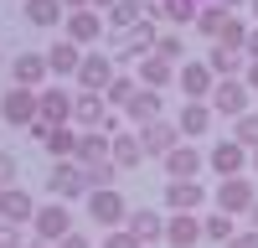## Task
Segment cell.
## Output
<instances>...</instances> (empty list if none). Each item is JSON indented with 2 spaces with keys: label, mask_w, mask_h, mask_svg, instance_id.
<instances>
[{
  "label": "cell",
  "mask_w": 258,
  "mask_h": 248,
  "mask_svg": "<svg viewBox=\"0 0 258 248\" xmlns=\"http://www.w3.org/2000/svg\"><path fill=\"white\" fill-rule=\"evenodd\" d=\"M197 0H165V21L170 26H197Z\"/></svg>",
  "instance_id": "836d02e7"
},
{
  "label": "cell",
  "mask_w": 258,
  "mask_h": 248,
  "mask_svg": "<svg viewBox=\"0 0 258 248\" xmlns=\"http://www.w3.org/2000/svg\"><path fill=\"white\" fill-rule=\"evenodd\" d=\"M243 52H248V57H253V62H258V26H253V31H248V47H243Z\"/></svg>",
  "instance_id": "ee69618b"
},
{
  "label": "cell",
  "mask_w": 258,
  "mask_h": 248,
  "mask_svg": "<svg viewBox=\"0 0 258 248\" xmlns=\"http://www.w3.org/2000/svg\"><path fill=\"white\" fill-rule=\"evenodd\" d=\"M207 165H212L217 176H248V165H253V150H243L238 140H217V145L207 150Z\"/></svg>",
  "instance_id": "30bf717a"
},
{
  "label": "cell",
  "mask_w": 258,
  "mask_h": 248,
  "mask_svg": "<svg viewBox=\"0 0 258 248\" xmlns=\"http://www.w3.org/2000/svg\"><path fill=\"white\" fill-rule=\"evenodd\" d=\"M103 16H109V26H114V31H135L140 21H150V16H145V0H114Z\"/></svg>",
  "instance_id": "f1b7e54d"
},
{
  "label": "cell",
  "mask_w": 258,
  "mask_h": 248,
  "mask_svg": "<svg viewBox=\"0 0 258 248\" xmlns=\"http://www.w3.org/2000/svg\"><path fill=\"white\" fill-rule=\"evenodd\" d=\"M114 176H119V165H114V160L88 165V186H93V192H98V186H114Z\"/></svg>",
  "instance_id": "8d00e7d4"
},
{
  "label": "cell",
  "mask_w": 258,
  "mask_h": 248,
  "mask_svg": "<svg viewBox=\"0 0 258 248\" xmlns=\"http://www.w3.org/2000/svg\"><path fill=\"white\" fill-rule=\"evenodd\" d=\"M78 88H88V93H103L114 83V57L109 52H83V68H78Z\"/></svg>",
  "instance_id": "7c38bea8"
},
{
  "label": "cell",
  "mask_w": 258,
  "mask_h": 248,
  "mask_svg": "<svg viewBox=\"0 0 258 248\" xmlns=\"http://www.w3.org/2000/svg\"><path fill=\"white\" fill-rule=\"evenodd\" d=\"M170 212H202L207 207V186L202 181H165V197H160Z\"/></svg>",
  "instance_id": "e0dca14e"
},
{
  "label": "cell",
  "mask_w": 258,
  "mask_h": 248,
  "mask_svg": "<svg viewBox=\"0 0 258 248\" xmlns=\"http://www.w3.org/2000/svg\"><path fill=\"white\" fill-rule=\"evenodd\" d=\"M73 233V207H62V202H47V207H36V217H31V238L36 243H62Z\"/></svg>",
  "instance_id": "277c9868"
},
{
  "label": "cell",
  "mask_w": 258,
  "mask_h": 248,
  "mask_svg": "<svg viewBox=\"0 0 258 248\" xmlns=\"http://www.w3.org/2000/svg\"><path fill=\"white\" fill-rule=\"evenodd\" d=\"M124 227L135 233V243H140V248H155V243H165V217L155 212V207H135Z\"/></svg>",
  "instance_id": "9a60e30c"
},
{
  "label": "cell",
  "mask_w": 258,
  "mask_h": 248,
  "mask_svg": "<svg viewBox=\"0 0 258 248\" xmlns=\"http://www.w3.org/2000/svg\"><path fill=\"white\" fill-rule=\"evenodd\" d=\"M207 62H212V73H217V78H243V68H248V52H243V47H222V41H212Z\"/></svg>",
  "instance_id": "d4e9b609"
},
{
  "label": "cell",
  "mask_w": 258,
  "mask_h": 248,
  "mask_svg": "<svg viewBox=\"0 0 258 248\" xmlns=\"http://www.w3.org/2000/svg\"><path fill=\"white\" fill-rule=\"evenodd\" d=\"M6 186H21V160L0 150V192H6Z\"/></svg>",
  "instance_id": "74e56055"
},
{
  "label": "cell",
  "mask_w": 258,
  "mask_h": 248,
  "mask_svg": "<svg viewBox=\"0 0 258 248\" xmlns=\"http://www.w3.org/2000/svg\"><path fill=\"white\" fill-rule=\"evenodd\" d=\"M140 145H145V155H155V160H165L170 150H176V145L186 140L181 135V124H170V119H155V124H140Z\"/></svg>",
  "instance_id": "9c48e42d"
},
{
  "label": "cell",
  "mask_w": 258,
  "mask_h": 248,
  "mask_svg": "<svg viewBox=\"0 0 258 248\" xmlns=\"http://www.w3.org/2000/svg\"><path fill=\"white\" fill-rule=\"evenodd\" d=\"M0 130H6V124H0Z\"/></svg>",
  "instance_id": "db71d44e"
},
{
  "label": "cell",
  "mask_w": 258,
  "mask_h": 248,
  "mask_svg": "<svg viewBox=\"0 0 258 248\" xmlns=\"http://www.w3.org/2000/svg\"><path fill=\"white\" fill-rule=\"evenodd\" d=\"M212 6H227V11H232V6H243V0H212Z\"/></svg>",
  "instance_id": "7dc6e473"
},
{
  "label": "cell",
  "mask_w": 258,
  "mask_h": 248,
  "mask_svg": "<svg viewBox=\"0 0 258 248\" xmlns=\"http://www.w3.org/2000/svg\"><path fill=\"white\" fill-rule=\"evenodd\" d=\"M202 165H207V155H202L191 140H181L176 150L160 160V171H165V181H197V171H202Z\"/></svg>",
  "instance_id": "8fae6325"
},
{
  "label": "cell",
  "mask_w": 258,
  "mask_h": 248,
  "mask_svg": "<svg viewBox=\"0 0 258 248\" xmlns=\"http://www.w3.org/2000/svg\"><path fill=\"white\" fill-rule=\"evenodd\" d=\"M0 73H11V62H6V57H0Z\"/></svg>",
  "instance_id": "681fc988"
},
{
  "label": "cell",
  "mask_w": 258,
  "mask_h": 248,
  "mask_svg": "<svg viewBox=\"0 0 258 248\" xmlns=\"http://www.w3.org/2000/svg\"><path fill=\"white\" fill-rule=\"evenodd\" d=\"M0 248H21V227L0 217Z\"/></svg>",
  "instance_id": "ab89813d"
},
{
  "label": "cell",
  "mask_w": 258,
  "mask_h": 248,
  "mask_svg": "<svg viewBox=\"0 0 258 248\" xmlns=\"http://www.w3.org/2000/svg\"><path fill=\"white\" fill-rule=\"evenodd\" d=\"M21 248H47V243H21Z\"/></svg>",
  "instance_id": "f907efd6"
},
{
  "label": "cell",
  "mask_w": 258,
  "mask_h": 248,
  "mask_svg": "<svg viewBox=\"0 0 258 248\" xmlns=\"http://www.w3.org/2000/svg\"><path fill=\"white\" fill-rule=\"evenodd\" d=\"M253 171H258V150H253Z\"/></svg>",
  "instance_id": "f5cc1de1"
},
{
  "label": "cell",
  "mask_w": 258,
  "mask_h": 248,
  "mask_svg": "<svg viewBox=\"0 0 258 248\" xmlns=\"http://www.w3.org/2000/svg\"><path fill=\"white\" fill-rule=\"evenodd\" d=\"M47 192H52L57 202H83V197L93 192V186H88V165H78V160H57L52 176H47Z\"/></svg>",
  "instance_id": "7a4b0ae2"
},
{
  "label": "cell",
  "mask_w": 258,
  "mask_h": 248,
  "mask_svg": "<svg viewBox=\"0 0 258 248\" xmlns=\"http://www.w3.org/2000/svg\"><path fill=\"white\" fill-rule=\"evenodd\" d=\"M248 6H253V16H258V0H248Z\"/></svg>",
  "instance_id": "816d5d0a"
},
{
  "label": "cell",
  "mask_w": 258,
  "mask_h": 248,
  "mask_svg": "<svg viewBox=\"0 0 258 248\" xmlns=\"http://www.w3.org/2000/svg\"><path fill=\"white\" fill-rule=\"evenodd\" d=\"M222 248H258V233L248 227V233H238V238H232V243H222Z\"/></svg>",
  "instance_id": "b9f144b4"
},
{
  "label": "cell",
  "mask_w": 258,
  "mask_h": 248,
  "mask_svg": "<svg viewBox=\"0 0 258 248\" xmlns=\"http://www.w3.org/2000/svg\"><path fill=\"white\" fill-rule=\"evenodd\" d=\"M83 212H88V217L103 227V233H109V227H124V222H129V212H135V207L124 202L119 186H98V192L83 197Z\"/></svg>",
  "instance_id": "6da1fadb"
},
{
  "label": "cell",
  "mask_w": 258,
  "mask_h": 248,
  "mask_svg": "<svg viewBox=\"0 0 258 248\" xmlns=\"http://www.w3.org/2000/svg\"><path fill=\"white\" fill-rule=\"evenodd\" d=\"M140 93V78H129V73H114V83L103 88V98H109V109H119L124 114V103Z\"/></svg>",
  "instance_id": "1f68e13d"
},
{
  "label": "cell",
  "mask_w": 258,
  "mask_h": 248,
  "mask_svg": "<svg viewBox=\"0 0 258 248\" xmlns=\"http://www.w3.org/2000/svg\"><path fill=\"white\" fill-rule=\"evenodd\" d=\"M73 124H78V130H109V135H114V109H109V98L78 88V93H73Z\"/></svg>",
  "instance_id": "3957f363"
},
{
  "label": "cell",
  "mask_w": 258,
  "mask_h": 248,
  "mask_svg": "<svg viewBox=\"0 0 258 248\" xmlns=\"http://www.w3.org/2000/svg\"><path fill=\"white\" fill-rule=\"evenodd\" d=\"M212 119H217V109H212V103H186V109L176 114V124H181V135L197 145L207 130H212Z\"/></svg>",
  "instance_id": "484cf974"
},
{
  "label": "cell",
  "mask_w": 258,
  "mask_h": 248,
  "mask_svg": "<svg viewBox=\"0 0 258 248\" xmlns=\"http://www.w3.org/2000/svg\"><path fill=\"white\" fill-rule=\"evenodd\" d=\"M155 57H165V62H176V68H181V62H186V41H181L176 31H160V41H155Z\"/></svg>",
  "instance_id": "e575fe53"
},
{
  "label": "cell",
  "mask_w": 258,
  "mask_h": 248,
  "mask_svg": "<svg viewBox=\"0 0 258 248\" xmlns=\"http://www.w3.org/2000/svg\"><path fill=\"white\" fill-rule=\"evenodd\" d=\"M78 124H52V135L41 140V150H47L52 160H73V150H78Z\"/></svg>",
  "instance_id": "83f0119b"
},
{
  "label": "cell",
  "mask_w": 258,
  "mask_h": 248,
  "mask_svg": "<svg viewBox=\"0 0 258 248\" xmlns=\"http://www.w3.org/2000/svg\"><path fill=\"white\" fill-rule=\"evenodd\" d=\"M212 202H217L222 212H232V217H248V212H253V202H258V192H253V181H248V176H222V181H217V192H212Z\"/></svg>",
  "instance_id": "8992f818"
},
{
  "label": "cell",
  "mask_w": 258,
  "mask_h": 248,
  "mask_svg": "<svg viewBox=\"0 0 258 248\" xmlns=\"http://www.w3.org/2000/svg\"><path fill=\"white\" fill-rule=\"evenodd\" d=\"M78 165H98V160H114V135L109 130H83L78 135V150H73Z\"/></svg>",
  "instance_id": "ac0fdd59"
},
{
  "label": "cell",
  "mask_w": 258,
  "mask_h": 248,
  "mask_svg": "<svg viewBox=\"0 0 258 248\" xmlns=\"http://www.w3.org/2000/svg\"><path fill=\"white\" fill-rule=\"evenodd\" d=\"M114 165L119 171H140L145 165V145L135 130H114Z\"/></svg>",
  "instance_id": "4316f807"
},
{
  "label": "cell",
  "mask_w": 258,
  "mask_h": 248,
  "mask_svg": "<svg viewBox=\"0 0 258 248\" xmlns=\"http://www.w3.org/2000/svg\"><path fill=\"white\" fill-rule=\"evenodd\" d=\"M47 78H52L47 52H16L11 57V83H16V88H41Z\"/></svg>",
  "instance_id": "4fadbf2b"
},
{
  "label": "cell",
  "mask_w": 258,
  "mask_h": 248,
  "mask_svg": "<svg viewBox=\"0 0 258 248\" xmlns=\"http://www.w3.org/2000/svg\"><path fill=\"white\" fill-rule=\"evenodd\" d=\"M93 6H103V11H109V6H114V0H93Z\"/></svg>",
  "instance_id": "c3c4849f"
},
{
  "label": "cell",
  "mask_w": 258,
  "mask_h": 248,
  "mask_svg": "<svg viewBox=\"0 0 258 248\" xmlns=\"http://www.w3.org/2000/svg\"><path fill=\"white\" fill-rule=\"evenodd\" d=\"M36 114L47 124H73V93L68 88H41L36 93Z\"/></svg>",
  "instance_id": "44dd1931"
},
{
  "label": "cell",
  "mask_w": 258,
  "mask_h": 248,
  "mask_svg": "<svg viewBox=\"0 0 258 248\" xmlns=\"http://www.w3.org/2000/svg\"><path fill=\"white\" fill-rule=\"evenodd\" d=\"M0 217H6V222H31L36 217V202H31V192H26V186H6V192H0Z\"/></svg>",
  "instance_id": "603a6c76"
},
{
  "label": "cell",
  "mask_w": 258,
  "mask_h": 248,
  "mask_svg": "<svg viewBox=\"0 0 258 248\" xmlns=\"http://www.w3.org/2000/svg\"><path fill=\"white\" fill-rule=\"evenodd\" d=\"M248 31H253L248 21H243V16H232L227 26H222V36H217V41H222V47H248Z\"/></svg>",
  "instance_id": "d590c367"
},
{
  "label": "cell",
  "mask_w": 258,
  "mask_h": 248,
  "mask_svg": "<svg viewBox=\"0 0 258 248\" xmlns=\"http://www.w3.org/2000/svg\"><path fill=\"white\" fill-rule=\"evenodd\" d=\"M68 41H78V47H88V41H98L103 31H109V16H98L93 6H83V11H68Z\"/></svg>",
  "instance_id": "5bb4252c"
},
{
  "label": "cell",
  "mask_w": 258,
  "mask_h": 248,
  "mask_svg": "<svg viewBox=\"0 0 258 248\" xmlns=\"http://www.w3.org/2000/svg\"><path fill=\"white\" fill-rule=\"evenodd\" d=\"M248 227H253V233H258V202H253V212H248Z\"/></svg>",
  "instance_id": "bcb514c9"
},
{
  "label": "cell",
  "mask_w": 258,
  "mask_h": 248,
  "mask_svg": "<svg viewBox=\"0 0 258 248\" xmlns=\"http://www.w3.org/2000/svg\"><path fill=\"white\" fill-rule=\"evenodd\" d=\"M21 16H26L31 31H52V26H62V21H68V6H62V0H26V6H21Z\"/></svg>",
  "instance_id": "ffe728a7"
},
{
  "label": "cell",
  "mask_w": 258,
  "mask_h": 248,
  "mask_svg": "<svg viewBox=\"0 0 258 248\" xmlns=\"http://www.w3.org/2000/svg\"><path fill=\"white\" fill-rule=\"evenodd\" d=\"M124 119L135 124V130H140V124H155V119H165V93H160V88H140L135 98L124 103Z\"/></svg>",
  "instance_id": "2e32d148"
},
{
  "label": "cell",
  "mask_w": 258,
  "mask_h": 248,
  "mask_svg": "<svg viewBox=\"0 0 258 248\" xmlns=\"http://www.w3.org/2000/svg\"><path fill=\"white\" fill-rule=\"evenodd\" d=\"M202 238H207V243H217V248H222V243H232V238H238V227H232V212H222V207H217V212H207V217H202Z\"/></svg>",
  "instance_id": "4dcf8cb0"
},
{
  "label": "cell",
  "mask_w": 258,
  "mask_h": 248,
  "mask_svg": "<svg viewBox=\"0 0 258 248\" xmlns=\"http://www.w3.org/2000/svg\"><path fill=\"white\" fill-rule=\"evenodd\" d=\"M62 6H68V11H83V6H93V0H62ZM98 11V6H93Z\"/></svg>",
  "instance_id": "f6af8a7d"
},
{
  "label": "cell",
  "mask_w": 258,
  "mask_h": 248,
  "mask_svg": "<svg viewBox=\"0 0 258 248\" xmlns=\"http://www.w3.org/2000/svg\"><path fill=\"white\" fill-rule=\"evenodd\" d=\"M47 68H52V78H78L83 47H78V41H52V47H47Z\"/></svg>",
  "instance_id": "cb8c5ba5"
},
{
  "label": "cell",
  "mask_w": 258,
  "mask_h": 248,
  "mask_svg": "<svg viewBox=\"0 0 258 248\" xmlns=\"http://www.w3.org/2000/svg\"><path fill=\"white\" fill-rule=\"evenodd\" d=\"M176 83H181L186 103H207V98H212V88H217V73H212V62H197V57H186L181 68H176Z\"/></svg>",
  "instance_id": "5b68a950"
},
{
  "label": "cell",
  "mask_w": 258,
  "mask_h": 248,
  "mask_svg": "<svg viewBox=\"0 0 258 248\" xmlns=\"http://www.w3.org/2000/svg\"><path fill=\"white\" fill-rule=\"evenodd\" d=\"M36 93H41V88H16V83H11V88L0 93V124L26 130L31 119H41V114H36Z\"/></svg>",
  "instance_id": "52a82bcc"
},
{
  "label": "cell",
  "mask_w": 258,
  "mask_h": 248,
  "mask_svg": "<svg viewBox=\"0 0 258 248\" xmlns=\"http://www.w3.org/2000/svg\"><path fill=\"white\" fill-rule=\"evenodd\" d=\"M232 16H238V11H227V6H212V0H207V6L197 11V36H207V41H217V36H222V26H227Z\"/></svg>",
  "instance_id": "f546056e"
},
{
  "label": "cell",
  "mask_w": 258,
  "mask_h": 248,
  "mask_svg": "<svg viewBox=\"0 0 258 248\" xmlns=\"http://www.w3.org/2000/svg\"><path fill=\"white\" fill-rule=\"evenodd\" d=\"M98 248H140V243H135V233H129V227H109Z\"/></svg>",
  "instance_id": "f35d334b"
},
{
  "label": "cell",
  "mask_w": 258,
  "mask_h": 248,
  "mask_svg": "<svg viewBox=\"0 0 258 248\" xmlns=\"http://www.w3.org/2000/svg\"><path fill=\"white\" fill-rule=\"evenodd\" d=\"M52 248H93V243H88V238H83V233H78V227H73V233H68V238H62V243H52Z\"/></svg>",
  "instance_id": "60d3db41"
},
{
  "label": "cell",
  "mask_w": 258,
  "mask_h": 248,
  "mask_svg": "<svg viewBox=\"0 0 258 248\" xmlns=\"http://www.w3.org/2000/svg\"><path fill=\"white\" fill-rule=\"evenodd\" d=\"M135 78H140V88H160L165 93V83H176V62H165V57H140L135 62Z\"/></svg>",
  "instance_id": "7402d4cb"
},
{
  "label": "cell",
  "mask_w": 258,
  "mask_h": 248,
  "mask_svg": "<svg viewBox=\"0 0 258 248\" xmlns=\"http://www.w3.org/2000/svg\"><path fill=\"white\" fill-rule=\"evenodd\" d=\"M243 83H248V88L258 93V62H253V57H248V68H243Z\"/></svg>",
  "instance_id": "7bdbcfd3"
},
{
  "label": "cell",
  "mask_w": 258,
  "mask_h": 248,
  "mask_svg": "<svg viewBox=\"0 0 258 248\" xmlns=\"http://www.w3.org/2000/svg\"><path fill=\"white\" fill-rule=\"evenodd\" d=\"M232 140H238L243 150H258V114H253V109L232 119Z\"/></svg>",
  "instance_id": "d6a6232c"
},
{
  "label": "cell",
  "mask_w": 258,
  "mask_h": 248,
  "mask_svg": "<svg viewBox=\"0 0 258 248\" xmlns=\"http://www.w3.org/2000/svg\"><path fill=\"white\" fill-rule=\"evenodd\" d=\"M165 243L170 248H197L202 243V217L197 212H170L165 217Z\"/></svg>",
  "instance_id": "d6986e66"
},
{
  "label": "cell",
  "mask_w": 258,
  "mask_h": 248,
  "mask_svg": "<svg viewBox=\"0 0 258 248\" xmlns=\"http://www.w3.org/2000/svg\"><path fill=\"white\" fill-rule=\"evenodd\" d=\"M248 98H253V88L243 78H217V88H212V109H217L222 119H238V114H248Z\"/></svg>",
  "instance_id": "ba28073f"
}]
</instances>
